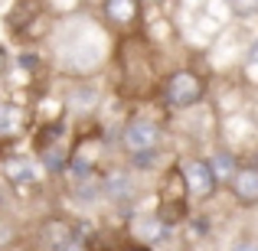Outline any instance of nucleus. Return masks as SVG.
Masks as SVG:
<instances>
[{"label":"nucleus","instance_id":"nucleus-1","mask_svg":"<svg viewBox=\"0 0 258 251\" xmlns=\"http://www.w3.org/2000/svg\"><path fill=\"white\" fill-rule=\"evenodd\" d=\"M164 95H167V105L170 108H196L203 101V95H206V85H203V78L196 75V72H173L170 78H167L164 85Z\"/></svg>","mask_w":258,"mask_h":251},{"label":"nucleus","instance_id":"nucleus-2","mask_svg":"<svg viewBox=\"0 0 258 251\" xmlns=\"http://www.w3.org/2000/svg\"><path fill=\"white\" fill-rule=\"evenodd\" d=\"M180 173H183V180H186L189 196H193V199H200V202L213 199L216 189H219V180H216V173H213V166H209V160L186 157V160L180 163Z\"/></svg>","mask_w":258,"mask_h":251},{"label":"nucleus","instance_id":"nucleus-3","mask_svg":"<svg viewBox=\"0 0 258 251\" xmlns=\"http://www.w3.org/2000/svg\"><path fill=\"white\" fill-rule=\"evenodd\" d=\"M121 147H124L127 153H154L160 147V127L154 124V121L147 118H134L124 124V131H121Z\"/></svg>","mask_w":258,"mask_h":251},{"label":"nucleus","instance_id":"nucleus-4","mask_svg":"<svg viewBox=\"0 0 258 251\" xmlns=\"http://www.w3.org/2000/svg\"><path fill=\"white\" fill-rule=\"evenodd\" d=\"M229 183H232V196L242 206H258V166H235Z\"/></svg>","mask_w":258,"mask_h":251},{"label":"nucleus","instance_id":"nucleus-5","mask_svg":"<svg viewBox=\"0 0 258 251\" xmlns=\"http://www.w3.org/2000/svg\"><path fill=\"white\" fill-rule=\"evenodd\" d=\"M20 131H23V108L0 101V137H13Z\"/></svg>","mask_w":258,"mask_h":251},{"label":"nucleus","instance_id":"nucleus-6","mask_svg":"<svg viewBox=\"0 0 258 251\" xmlns=\"http://www.w3.org/2000/svg\"><path fill=\"white\" fill-rule=\"evenodd\" d=\"M105 13H108L111 23L124 26L138 17V0H105Z\"/></svg>","mask_w":258,"mask_h":251},{"label":"nucleus","instance_id":"nucleus-7","mask_svg":"<svg viewBox=\"0 0 258 251\" xmlns=\"http://www.w3.org/2000/svg\"><path fill=\"white\" fill-rule=\"evenodd\" d=\"M7 176H10L13 186H26V183H36V170L26 163V160H13V163H7Z\"/></svg>","mask_w":258,"mask_h":251},{"label":"nucleus","instance_id":"nucleus-8","mask_svg":"<svg viewBox=\"0 0 258 251\" xmlns=\"http://www.w3.org/2000/svg\"><path fill=\"white\" fill-rule=\"evenodd\" d=\"M209 166H213V173H216V180H232V173H235V157L232 153H219V157H213L209 160Z\"/></svg>","mask_w":258,"mask_h":251},{"label":"nucleus","instance_id":"nucleus-9","mask_svg":"<svg viewBox=\"0 0 258 251\" xmlns=\"http://www.w3.org/2000/svg\"><path fill=\"white\" fill-rule=\"evenodd\" d=\"M226 7H229L232 17H242V20H248V17L258 13V0H226Z\"/></svg>","mask_w":258,"mask_h":251},{"label":"nucleus","instance_id":"nucleus-10","mask_svg":"<svg viewBox=\"0 0 258 251\" xmlns=\"http://www.w3.org/2000/svg\"><path fill=\"white\" fill-rule=\"evenodd\" d=\"M248 65H252V69H258V39L248 46Z\"/></svg>","mask_w":258,"mask_h":251},{"label":"nucleus","instance_id":"nucleus-11","mask_svg":"<svg viewBox=\"0 0 258 251\" xmlns=\"http://www.w3.org/2000/svg\"><path fill=\"white\" fill-rule=\"evenodd\" d=\"M232 251H258V241H242V245H235Z\"/></svg>","mask_w":258,"mask_h":251},{"label":"nucleus","instance_id":"nucleus-12","mask_svg":"<svg viewBox=\"0 0 258 251\" xmlns=\"http://www.w3.org/2000/svg\"><path fill=\"white\" fill-rule=\"evenodd\" d=\"M4 75H7V49L0 46V78H4Z\"/></svg>","mask_w":258,"mask_h":251},{"label":"nucleus","instance_id":"nucleus-13","mask_svg":"<svg viewBox=\"0 0 258 251\" xmlns=\"http://www.w3.org/2000/svg\"><path fill=\"white\" fill-rule=\"evenodd\" d=\"M124 251H151V248H147V245H127Z\"/></svg>","mask_w":258,"mask_h":251}]
</instances>
